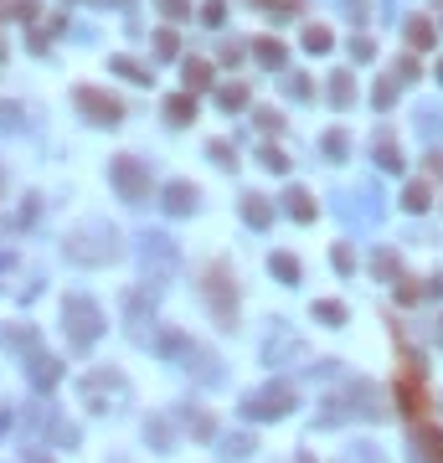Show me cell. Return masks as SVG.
I'll use <instances>...</instances> for the list:
<instances>
[{
	"instance_id": "12",
	"label": "cell",
	"mask_w": 443,
	"mask_h": 463,
	"mask_svg": "<svg viewBox=\"0 0 443 463\" xmlns=\"http://www.w3.org/2000/svg\"><path fill=\"white\" fill-rule=\"evenodd\" d=\"M289 211H294L299 221H309V217H315V201H309L304 191H289Z\"/></svg>"
},
{
	"instance_id": "10",
	"label": "cell",
	"mask_w": 443,
	"mask_h": 463,
	"mask_svg": "<svg viewBox=\"0 0 443 463\" xmlns=\"http://www.w3.org/2000/svg\"><path fill=\"white\" fill-rule=\"evenodd\" d=\"M330 98H335V109H350L356 88H350V77H345V72H335V83H330Z\"/></svg>"
},
{
	"instance_id": "3",
	"label": "cell",
	"mask_w": 443,
	"mask_h": 463,
	"mask_svg": "<svg viewBox=\"0 0 443 463\" xmlns=\"http://www.w3.org/2000/svg\"><path fill=\"white\" fill-rule=\"evenodd\" d=\"M114 180H119L124 201H145V196H150V175H145L134 160H129V155H119V160H114Z\"/></svg>"
},
{
	"instance_id": "14",
	"label": "cell",
	"mask_w": 443,
	"mask_h": 463,
	"mask_svg": "<svg viewBox=\"0 0 443 463\" xmlns=\"http://www.w3.org/2000/svg\"><path fill=\"white\" fill-rule=\"evenodd\" d=\"M217 98H222V109H242V103H247V88H242V83H232V88H222Z\"/></svg>"
},
{
	"instance_id": "8",
	"label": "cell",
	"mask_w": 443,
	"mask_h": 463,
	"mask_svg": "<svg viewBox=\"0 0 443 463\" xmlns=\"http://www.w3.org/2000/svg\"><path fill=\"white\" fill-rule=\"evenodd\" d=\"M242 217L253 221V227H268V221H273V206L263 201V196H247V201H242Z\"/></svg>"
},
{
	"instance_id": "33",
	"label": "cell",
	"mask_w": 443,
	"mask_h": 463,
	"mask_svg": "<svg viewBox=\"0 0 443 463\" xmlns=\"http://www.w3.org/2000/svg\"><path fill=\"white\" fill-rule=\"evenodd\" d=\"M438 345H443V320H438Z\"/></svg>"
},
{
	"instance_id": "18",
	"label": "cell",
	"mask_w": 443,
	"mask_h": 463,
	"mask_svg": "<svg viewBox=\"0 0 443 463\" xmlns=\"http://www.w3.org/2000/svg\"><path fill=\"white\" fill-rule=\"evenodd\" d=\"M315 314H320V320H330V324H341V320H345V309H341L335 299H320V304H315Z\"/></svg>"
},
{
	"instance_id": "29",
	"label": "cell",
	"mask_w": 443,
	"mask_h": 463,
	"mask_svg": "<svg viewBox=\"0 0 443 463\" xmlns=\"http://www.w3.org/2000/svg\"><path fill=\"white\" fill-rule=\"evenodd\" d=\"M279 124H283V118L273 113V109H258V129H279Z\"/></svg>"
},
{
	"instance_id": "28",
	"label": "cell",
	"mask_w": 443,
	"mask_h": 463,
	"mask_svg": "<svg viewBox=\"0 0 443 463\" xmlns=\"http://www.w3.org/2000/svg\"><path fill=\"white\" fill-rule=\"evenodd\" d=\"M325 150H330L335 160H341V155H345V134H325Z\"/></svg>"
},
{
	"instance_id": "4",
	"label": "cell",
	"mask_w": 443,
	"mask_h": 463,
	"mask_svg": "<svg viewBox=\"0 0 443 463\" xmlns=\"http://www.w3.org/2000/svg\"><path fill=\"white\" fill-rule=\"evenodd\" d=\"M77 109L83 113H93V124H119V98H109V93H98V88H77Z\"/></svg>"
},
{
	"instance_id": "16",
	"label": "cell",
	"mask_w": 443,
	"mask_h": 463,
	"mask_svg": "<svg viewBox=\"0 0 443 463\" xmlns=\"http://www.w3.org/2000/svg\"><path fill=\"white\" fill-rule=\"evenodd\" d=\"M114 72H124V77H134V83H150V72L139 68V62H129V57H114Z\"/></svg>"
},
{
	"instance_id": "6",
	"label": "cell",
	"mask_w": 443,
	"mask_h": 463,
	"mask_svg": "<svg viewBox=\"0 0 443 463\" xmlns=\"http://www.w3.org/2000/svg\"><path fill=\"white\" fill-rule=\"evenodd\" d=\"M165 206H171L176 217H180V211H191V206H196V185H186V180L165 185Z\"/></svg>"
},
{
	"instance_id": "21",
	"label": "cell",
	"mask_w": 443,
	"mask_h": 463,
	"mask_svg": "<svg viewBox=\"0 0 443 463\" xmlns=\"http://www.w3.org/2000/svg\"><path fill=\"white\" fill-rule=\"evenodd\" d=\"M258 160H263V165L273 170V175H279V170H289V160H283V155L273 150V144H263V155H258Z\"/></svg>"
},
{
	"instance_id": "27",
	"label": "cell",
	"mask_w": 443,
	"mask_h": 463,
	"mask_svg": "<svg viewBox=\"0 0 443 463\" xmlns=\"http://www.w3.org/2000/svg\"><path fill=\"white\" fill-rule=\"evenodd\" d=\"M155 47H160V57H176V52H180V42H176V31H160V42H155Z\"/></svg>"
},
{
	"instance_id": "32",
	"label": "cell",
	"mask_w": 443,
	"mask_h": 463,
	"mask_svg": "<svg viewBox=\"0 0 443 463\" xmlns=\"http://www.w3.org/2000/svg\"><path fill=\"white\" fill-rule=\"evenodd\" d=\"M16 118V103H0V124H10Z\"/></svg>"
},
{
	"instance_id": "22",
	"label": "cell",
	"mask_w": 443,
	"mask_h": 463,
	"mask_svg": "<svg viewBox=\"0 0 443 463\" xmlns=\"http://www.w3.org/2000/svg\"><path fill=\"white\" fill-rule=\"evenodd\" d=\"M407 211H423L428 206V185H407V201H402Z\"/></svg>"
},
{
	"instance_id": "25",
	"label": "cell",
	"mask_w": 443,
	"mask_h": 463,
	"mask_svg": "<svg viewBox=\"0 0 443 463\" xmlns=\"http://www.w3.org/2000/svg\"><path fill=\"white\" fill-rule=\"evenodd\" d=\"M160 10H165V16H191V0H160Z\"/></svg>"
},
{
	"instance_id": "30",
	"label": "cell",
	"mask_w": 443,
	"mask_h": 463,
	"mask_svg": "<svg viewBox=\"0 0 443 463\" xmlns=\"http://www.w3.org/2000/svg\"><path fill=\"white\" fill-rule=\"evenodd\" d=\"M201 16H206V21H212V26H217L222 16H227V6H222V0H212V6H206V10H201Z\"/></svg>"
},
{
	"instance_id": "20",
	"label": "cell",
	"mask_w": 443,
	"mask_h": 463,
	"mask_svg": "<svg viewBox=\"0 0 443 463\" xmlns=\"http://www.w3.org/2000/svg\"><path fill=\"white\" fill-rule=\"evenodd\" d=\"M273 273H279V278H289V283H294V278H299V262H294L289 253H279V258H273Z\"/></svg>"
},
{
	"instance_id": "15",
	"label": "cell",
	"mask_w": 443,
	"mask_h": 463,
	"mask_svg": "<svg viewBox=\"0 0 443 463\" xmlns=\"http://www.w3.org/2000/svg\"><path fill=\"white\" fill-rule=\"evenodd\" d=\"M304 47H309V52H330V31H325V26H309V31H304Z\"/></svg>"
},
{
	"instance_id": "9",
	"label": "cell",
	"mask_w": 443,
	"mask_h": 463,
	"mask_svg": "<svg viewBox=\"0 0 443 463\" xmlns=\"http://www.w3.org/2000/svg\"><path fill=\"white\" fill-rule=\"evenodd\" d=\"M407 42H412V47H433V26H428L423 16H412V21H407Z\"/></svg>"
},
{
	"instance_id": "31",
	"label": "cell",
	"mask_w": 443,
	"mask_h": 463,
	"mask_svg": "<svg viewBox=\"0 0 443 463\" xmlns=\"http://www.w3.org/2000/svg\"><path fill=\"white\" fill-rule=\"evenodd\" d=\"M371 52H376L371 42H350V57H356V62H366V57H371Z\"/></svg>"
},
{
	"instance_id": "34",
	"label": "cell",
	"mask_w": 443,
	"mask_h": 463,
	"mask_svg": "<svg viewBox=\"0 0 443 463\" xmlns=\"http://www.w3.org/2000/svg\"><path fill=\"white\" fill-rule=\"evenodd\" d=\"M438 77H443V62H438Z\"/></svg>"
},
{
	"instance_id": "17",
	"label": "cell",
	"mask_w": 443,
	"mask_h": 463,
	"mask_svg": "<svg viewBox=\"0 0 443 463\" xmlns=\"http://www.w3.org/2000/svg\"><path fill=\"white\" fill-rule=\"evenodd\" d=\"M258 62L279 68V62H283V42H258Z\"/></svg>"
},
{
	"instance_id": "23",
	"label": "cell",
	"mask_w": 443,
	"mask_h": 463,
	"mask_svg": "<svg viewBox=\"0 0 443 463\" xmlns=\"http://www.w3.org/2000/svg\"><path fill=\"white\" fill-rule=\"evenodd\" d=\"M212 155H217V165H238V150H232L227 139H217V144H212Z\"/></svg>"
},
{
	"instance_id": "19",
	"label": "cell",
	"mask_w": 443,
	"mask_h": 463,
	"mask_svg": "<svg viewBox=\"0 0 443 463\" xmlns=\"http://www.w3.org/2000/svg\"><path fill=\"white\" fill-rule=\"evenodd\" d=\"M253 453V438H227V448H222V458H247Z\"/></svg>"
},
{
	"instance_id": "5",
	"label": "cell",
	"mask_w": 443,
	"mask_h": 463,
	"mask_svg": "<svg viewBox=\"0 0 443 463\" xmlns=\"http://www.w3.org/2000/svg\"><path fill=\"white\" fill-rule=\"evenodd\" d=\"M289 402H294L289 386H263V391L247 396V412H253V417H283V412H289Z\"/></svg>"
},
{
	"instance_id": "7",
	"label": "cell",
	"mask_w": 443,
	"mask_h": 463,
	"mask_svg": "<svg viewBox=\"0 0 443 463\" xmlns=\"http://www.w3.org/2000/svg\"><path fill=\"white\" fill-rule=\"evenodd\" d=\"M165 118H171V124H191V118H196V98H191V93H176V98L165 103Z\"/></svg>"
},
{
	"instance_id": "11",
	"label": "cell",
	"mask_w": 443,
	"mask_h": 463,
	"mask_svg": "<svg viewBox=\"0 0 443 463\" xmlns=\"http://www.w3.org/2000/svg\"><path fill=\"white\" fill-rule=\"evenodd\" d=\"M206 83H212V68H206L201 57H191L186 62V88H206Z\"/></svg>"
},
{
	"instance_id": "24",
	"label": "cell",
	"mask_w": 443,
	"mask_h": 463,
	"mask_svg": "<svg viewBox=\"0 0 443 463\" xmlns=\"http://www.w3.org/2000/svg\"><path fill=\"white\" fill-rule=\"evenodd\" d=\"M392 98H397V83H392V77H387V83L376 88V109H392Z\"/></svg>"
},
{
	"instance_id": "1",
	"label": "cell",
	"mask_w": 443,
	"mask_h": 463,
	"mask_svg": "<svg viewBox=\"0 0 443 463\" xmlns=\"http://www.w3.org/2000/svg\"><path fill=\"white\" fill-rule=\"evenodd\" d=\"M62 320H68V340L77 350H88L98 340V329H103V314H98V304L93 299H83V294H72L68 304H62Z\"/></svg>"
},
{
	"instance_id": "2",
	"label": "cell",
	"mask_w": 443,
	"mask_h": 463,
	"mask_svg": "<svg viewBox=\"0 0 443 463\" xmlns=\"http://www.w3.org/2000/svg\"><path fill=\"white\" fill-rule=\"evenodd\" d=\"M201 294H206V304H212V314L222 324H232L238 320V294H232V283H227V268L222 262H212L206 268V283H201Z\"/></svg>"
},
{
	"instance_id": "26",
	"label": "cell",
	"mask_w": 443,
	"mask_h": 463,
	"mask_svg": "<svg viewBox=\"0 0 443 463\" xmlns=\"http://www.w3.org/2000/svg\"><path fill=\"white\" fill-rule=\"evenodd\" d=\"M36 381H42V386H52V381H57V366H52L47 355H42V361H36Z\"/></svg>"
},
{
	"instance_id": "13",
	"label": "cell",
	"mask_w": 443,
	"mask_h": 463,
	"mask_svg": "<svg viewBox=\"0 0 443 463\" xmlns=\"http://www.w3.org/2000/svg\"><path fill=\"white\" fill-rule=\"evenodd\" d=\"M376 155H382V165H387V170H402V150H397L387 134H382V144H376Z\"/></svg>"
}]
</instances>
